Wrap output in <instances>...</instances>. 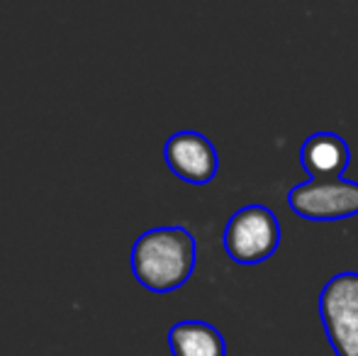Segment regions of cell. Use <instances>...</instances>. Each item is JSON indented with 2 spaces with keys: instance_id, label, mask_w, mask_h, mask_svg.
Masks as SVG:
<instances>
[{
  "instance_id": "cell-3",
  "label": "cell",
  "mask_w": 358,
  "mask_h": 356,
  "mask_svg": "<svg viewBox=\"0 0 358 356\" xmlns=\"http://www.w3.org/2000/svg\"><path fill=\"white\" fill-rule=\"evenodd\" d=\"M320 318L336 356H358V273L331 276L320 293Z\"/></svg>"
},
{
  "instance_id": "cell-4",
  "label": "cell",
  "mask_w": 358,
  "mask_h": 356,
  "mask_svg": "<svg viewBox=\"0 0 358 356\" xmlns=\"http://www.w3.org/2000/svg\"><path fill=\"white\" fill-rule=\"evenodd\" d=\"M287 205L295 215L315 222H331L358 215L356 180H307L287 193Z\"/></svg>"
},
{
  "instance_id": "cell-5",
  "label": "cell",
  "mask_w": 358,
  "mask_h": 356,
  "mask_svg": "<svg viewBox=\"0 0 358 356\" xmlns=\"http://www.w3.org/2000/svg\"><path fill=\"white\" fill-rule=\"evenodd\" d=\"M164 159L173 176L193 185L210 183L220 169L215 144L205 134L193 132V129L171 134L164 144Z\"/></svg>"
},
{
  "instance_id": "cell-7",
  "label": "cell",
  "mask_w": 358,
  "mask_h": 356,
  "mask_svg": "<svg viewBox=\"0 0 358 356\" xmlns=\"http://www.w3.org/2000/svg\"><path fill=\"white\" fill-rule=\"evenodd\" d=\"M169 347L173 356H227L222 332L210 322L183 320L169 329Z\"/></svg>"
},
{
  "instance_id": "cell-2",
  "label": "cell",
  "mask_w": 358,
  "mask_h": 356,
  "mask_svg": "<svg viewBox=\"0 0 358 356\" xmlns=\"http://www.w3.org/2000/svg\"><path fill=\"white\" fill-rule=\"evenodd\" d=\"M222 244L231 262L254 266L278 252L280 222L266 205H246L229 218Z\"/></svg>"
},
{
  "instance_id": "cell-6",
  "label": "cell",
  "mask_w": 358,
  "mask_h": 356,
  "mask_svg": "<svg viewBox=\"0 0 358 356\" xmlns=\"http://www.w3.org/2000/svg\"><path fill=\"white\" fill-rule=\"evenodd\" d=\"M349 144L334 132H317L305 139L300 149V164L312 180H336L349 166Z\"/></svg>"
},
{
  "instance_id": "cell-1",
  "label": "cell",
  "mask_w": 358,
  "mask_h": 356,
  "mask_svg": "<svg viewBox=\"0 0 358 356\" xmlns=\"http://www.w3.org/2000/svg\"><path fill=\"white\" fill-rule=\"evenodd\" d=\"M198 244L183 225H166L144 232L134 242L129 264L139 283L151 293L178 290L193 276Z\"/></svg>"
}]
</instances>
